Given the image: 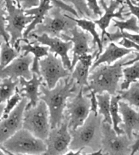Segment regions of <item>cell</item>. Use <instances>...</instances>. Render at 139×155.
I'll return each instance as SVG.
<instances>
[{"label":"cell","mask_w":139,"mask_h":155,"mask_svg":"<svg viewBox=\"0 0 139 155\" xmlns=\"http://www.w3.org/2000/svg\"><path fill=\"white\" fill-rule=\"evenodd\" d=\"M127 5H128L130 11V14L134 15L139 21V6L134 5L132 2V0H126Z\"/></svg>","instance_id":"39"},{"label":"cell","mask_w":139,"mask_h":155,"mask_svg":"<svg viewBox=\"0 0 139 155\" xmlns=\"http://www.w3.org/2000/svg\"><path fill=\"white\" fill-rule=\"evenodd\" d=\"M132 3H133V4H134V5H137V6H139V2H134V1H132Z\"/></svg>","instance_id":"46"},{"label":"cell","mask_w":139,"mask_h":155,"mask_svg":"<svg viewBox=\"0 0 139 155\" xmlns=\"http://www.w3.org/2000/svg\"><path fill=\"white\" fill-rule=\"evenodd\" d=\"M7 15L5 20L8 24L5 31L10 35L9 43L14 48L21 52L20 42L23 38V31L26 26L34 20L33 16L26 15L25 10L16 7L13 0H5Z\"/></svg>","instance_id":"5"},{"label":"cell","mask_w":139,"mask_h":155,"mask_svg":"<svg viewBox=\"0 0 139 155\" xmlns=\"http://www.w3.org/2000/svg\"><path fill=\"white\" fill-rule=\"evenodd\" d=\"M133 143L126 134H117L112 125L102 123L101 150L104 155H130Z\"/></svg>","instance_id":"9"},{"label":"cell","mask_w":139,"mask_h":155,"mask_svg":"<svg viewBox=\"0 0 139 155\" xmlns=\"http://www.w3.org/2000/svg\"><path fill=\"white\" fill-rule=\"evenodd\" d=\"M59 7L53 5L45 16L42 23L36 26L31 34L38 35L47 34L51 37L62 38V34L70 35V31L76 23Z\"/></svg>","instance_id":"4"},{"label":"cell","mask_w":139,"mask_h":155,"mask_svg":"<svg viewBox=\"0 0 139 155\" xmlns=\"http://www.w3.org/2000/svg\"><path fill=\"white\" fill-rule=\"evenodd\" d=\"M97 53L98 51H96L91 54H84L80 57L72 71L71 78L80 88H87L89 87L88 78L93 65V60L96 57Z\"/></svg>","instance_id":"19"},{"label":"cell","mask_w":139,"mask_h":155,"mask_svg":"<svg viewBox=\"0 0 139 155\" xmlns=\"http://www.w3.org/2000/svg\"><path fill=\"white\" fill-rule=\"evenodd\" d=\"M15 155H29V154H15Z\"/></svg>","instance_id":"47"},{"label":"cell","mask_w":139,"mask_h":155,"mask_svg":"<svg viewBox=\"0 0 139 155\" xmlns=\"http://www.w3.org/2000/svg\"><path fill=\"white\" fill-rule=\"evenodd\" d=\"M135 51L133 49L126 48L124 47L118 46L114 42H110L105 51L97 58L91 66L90 71L101 64L112 65L114 62L117 61L125 56Z\"/></svg>","instance_id":"20"},{"label":"cell","mask_w":139,"mask_h":155,"mask_svg":"<svg viewBox=\"0 0 139 155\" xmlns=\"http://www.w3.org/2000/svg\"><path fill=\"white\" fill-rule=\"evenodd\" d=\"M4 7H5V0H0V35H2L4 38V41L9 43L10 39V35L5 31V26H6L5 16L7 12L5 10Z\"/></svg>","instance_id":"33"},{"label":"cell","mask_w":139,"mask_h":155,"mask_svg":"<svg viewBox=\"0 0 139 155\" xmlns=\"http://www.w3.org/2000/svg\"><path fill=\"white\" fill-rule=\"evenodd\" d=\"M20 88H17L19 93L23 97L28 99L26 108L34 107L38 104L40 99V87L42 85L45 84L42 77L38 76L37 74H33L32 79L27 80L24 78H19ZM46 85V84H45Z\"/></svg>","instance_id":"16"},{"label":"cell","mask_w":139,"mask_h":155,"mask_svg":"<svg viewBox=\"0 0 139 155\" xmlns=\"http://www.w3.org/2000/svg\"><path fill=\"white\" fill-rule=\"evenodd\" d=\"M87 2V6L91 12L93 14L94 16H102V12L98 4L97 0H86Z\"/></svg>","instance_id":"36"},{"label":"cell","mask_w":139,"mask_h":155,"mask_svg":"<svg viewBox=\"0 0 139 155\" xmlns=\"http://www.w3.org/2000/svg\"><path fill=\"white\" fill-rule=\"evenodd\" d=\"M23 129L42 140H46L51 131L50 114L46 104L40 100L34 107L25 108Z\"/></svg>","instance_id":"6"},{"label":"cell","mask_w":139,"mask_h":155,"mask_svg":"<svg viewBox=\"0 0 139 155\" xmlns=\"http://www.w3.org/2000/svg\"><path fill=\"white\" fill-rule=\"evenodd\" d=\"M22 99H23V97L21 96V94L19 93L18 90L16 89V93L5 102L4 113H3V116L2 118L7 117L10 113L18 106V104L22 100Z\"/></svg>","instance_id":"34"},{"label":"cell","mask_w":139,"mask_h":155,"mask_svg":"<svg viewBox=\"0 0 139 155\" xmlns=\"http://www.w3.org/2000/svg\"><path fill=\"white\" fill-rule=\"evenodd\" d=\"M133 54H134V59H130L129 61H127V62L124 63V65H123L124 67V66H127V65H132L134 63L137 62V61H139V52L134 51V52H133Z\"/></svg>","instance_id":"42"},{"label":"cell","mask_w":139,"mask_h":155,"mask_svg":"<svg viewBox=\"0 0 139 155\" xmlns=\"http://www.w3.org/2000/svg\"><path fill=\"white\" fill-rule=\"evenodd\" d=\"M83 150H79L78 151H72L70 150L68 153H66L64 155H104V153H102V150H100L97 152H95V153H89V154H85V153H82V151Z\"/></svg>","instance_id":"41"},{"label":"cell","mask_w":139,"mask_h":155,"mask_svg":"<svg viewBox=\"0 0 139 155\" xmlns=\"http://www.w3.org/2000/svg\"><path fill=\"white\" fill-rule=\"evenodd\" d=\"M102 116L91 112L87 120L81 126L73 131H70L72 140L69 150L76 152L90 148L93 153L100 150L102 139Z\"/></svg>","instance_id":"3"},{"label":"cell","mask_w":139,"mask_h":155,"mask_svg":"<svg viewBox=\"0 0 139 155\" xmlns=\"http://www.w3.org/2000/svg\"><path fill=\"white\" fill-rule=\"evenodd\" d=\"M137 2H139V0H137Z\"/></svg>","instance_id":"50"},{"label":"cell","mask_w":139,"mask_h":155,"mask_svg":"<svg viewBox=\"0 0 139 155\" xmlns=\"http://www.w3.org/2000/svg\"><path fill=\"white\" fill-rule=\"evenodd\" d=\"M124 81L121 84V91L127 90L130 84L139 80V61L132 65L123 68Z\"/></svg>","instance_id":"29"},{"label":"cell","mask_w":139,"mask_h":155,"mask_svg":"<svg viewBox=\"0 0 139 155\" xmlns=\"http://www.w3.org/2000/svg\"><path fill=\"white\" fill-rule=\"evenodd\" d=\"M0 155H7L4 151H3L1 148H0Z\"/></svg>","instance_id":"45"},{"label":"cell","mask_w":139,"mask_h":155,"mask_svg":"<svg viewBox=\"0 0 139 155\" xmlns=\"http://www.w3.org/2000/svg\"><path fill=\"white\" fill-rule=\"evenodd\" d=\"M127 58L119 59L113 65L101 64L90 71L88 78L89 87L83 88L96 94L107 92L111 96L118 94L119 82L123 76V65Z\"/></svg>","instance_id":"2"},{"label":"cell","mask_w":139,"mask_h":155,"mask_svg":"<svg viewBox=\"0 0 139 155\" xmlns=\"http://www.w3.org/2000/svg\"><path fill=\"white\" fill-rule=\"evenodd\" d=\"M40 2V0H19V5L21 8L26 10L38 7Z\"/></svg>","instance_id":"35"},{"label":"cell","mask_w":139,"mask_h":155,"mask_svg":"<svg viewBox=\"0 0 139 155\" xmlns=\"http://www.w3.org/2000/svg\"><path fill=\"white\" fill-rule=\"evenodd\" d=\"M72 137L68 121L64 118L60 126L51 129L44 140L46 150L42 155H64L69 152Z\"/></svg>","instance_id":"11"},{"label":"cell","mask_w":139,"mask_h":155,"mask_svg":"<svg viewBox=\"0 0 139 155\" xmlns=\"http://www.w3.org/2000/svg\"><path fill=\"white\" fill-rule=\"evenodd\" d=\"M113 27L118 28L121 32L124 31V30H128L130 31L139 33V26L137 24V18L134 16H132L130 19L126 21L114 20Z\"/></svg>","instance_id":"31"},{"label":"cell","mask_w":139,"mask_h":155,"mask_svg":"<svg viewBox=\"0 0 139 155\" xmlns=\"http://www.w3.org/2000/svg\"><path fill=\"white\" fill-rule=\"evenodd\" d=\"M71 18L76 23L77 26L80 27L84 31H87L93 37V48L96 45L98 46V53L96 57V59L102 53L104 48V44L102 43V39L100 38V35L96 31L97 25L94 23L93 21H91L89 18H76L72 16H71Z\"/></svg>","instance_id":"23"},{"label":"cell","mask_w":139,"mask_h":155,"mask_svg":"<svg viewBox=\"0 0 139 155\" xmlns=\"http://www.w3.org/2000/svg\"><path fill=\"white\" fill-rule=\"evenodd\" d=\"M91 113L90 99L85 95L83 88L70 100L68 101L64 118L67 120L70 131H73L81 126Z\"/></svg>","instance_id":"8"},{"label":"cell","mask_w":139,"mask_h":155,"mask_svg":"<svg viewBox=\"0 0 139 155\" xmlns=\"http://www.w3.org/2000/svg\"><path fill=\"white\" fill-rule=\"evenodd\" d=\"M64 3H71L75 7L78 15L85 18H94L93 14L89 9L86 0H62Z\"/></svg>","instance_id":"30"},{"label":"cell","mask_w":139,"mask_h":155,"mask_svg":"<svg viewBox=\"0 0 139 155\" xmlns=\"http://www.w3.org/2000/svg\"><path fill=\"white\" fill-rule=\"evenodd\" d=\"M96 98L98 100V114L103 118V123L112 125V120L110 113L111 95L105 92L102 94H96Z\"/></svg>","instance_id":"26"},{"label":"cell","mask_w":139,"mask_h":155,"mask_svg":"<svg viewBox=\"0 0 139 155\" xmlns=\"http://www.w3.org/2000/svg\"><path fill=\"white\" fill-rule=\"evenodd\" d=\"M87 96L90 99L91 103V112L96 114H98V100L96 98V94L93 91H90V93L87 94Z\"/></svg>","instance_id":"38"},{"label":"cell","mask_w":139,"mask_h":155,"mask_svg":"<svg viewBox=\"0 0 139 155\" xmlns=\"http://www.w3.org/2000/svg\"><path fill=\"white\" fill-rule=\"evenodd\" d=\"M51 0H40V5L38 7L25 10L26 15L33 16L34 20L27 26L23 31V38L27 39L29 35L34 31L39 24L42 23L45 16L49 13L53 5L51 4Z\"/></svg>","instance_id":"22"},{"label":"cell","mask_w":139,"mask_h":155,"mask_svg":"<svg viewBox=\"0 0 139 155\" xmlns=\"http://www.w3.org/2000/svg\"><path fill=\"white\" fill-rule=\"evenodd\" d=\"M2 146L13 154L42 155L46 150L44 141L25 129L19 130L3 143Z\"/></svg>","instance_id":"7"},{"label":"cell","mask_w":139,"mask_h":155,"mask_svg":"<svg viewBox=\"0 0 139 155\" xmlns=\"http://www.w3.org/2000/svg\"><path fill=\"white\" fill-rule=\"evenodd\" d=\"M76 83L70 77L60 80L55 87L49 89L45 84L40 87V99L44 101L50 114L51 129L60 126L64 119L68 99L76 90Z\"/></svg>","instance_id":"1"},{"label":"cell","mask_w":139,"mask_h":155,"mask_svg":"<svg viewBox=\"0 0 139 155\" xmlns=\"http://www.w3.org/2000/svg\"><path fill=\"white\" fill-rule=\"evenodd\" d=\"M20 55V51L12 47L10 43L3 42L0 47V68H5Z\"/></svg>","instance_id":"27"},{"label":"cell","mask_w":139,"mask_h":155,"mask_svg":"<svg viewBox=\"0 0 139 155\" xmlns=\"http://www.w3.org/2000/svg\"><path fill=\"white\" fill-rule=\"evenodd\" d=\"M19 79L14 80L11 78H5L0 82V104L5 103L16 93Z\"/></svg>","instance_id":"25"},{"label":"cell","mask_w":139,"mask_h":155,"mask_svg":"<svg viewBox=\"0 0 139 155\" xmlns=\"http://www.w3.org/2000/svg\"><path fill=\"white\" fill-rule=\"evenodd\" d=\"M2 81V79L1 78H0V82H1Z\"/></svg>","instance_id":"49"},{"label":"cell","mask_w":139,"mask_h":155,"mask_svg":"<svg viewBox=\"0 0 139 155\" xmlns=\"http://www.w3.org/2000/svg\"><path fill=\"white\" fill-rule=\"evenodd\" d=\"M39 68L40 76L49 89L55 88L60 80L71 75V71L64 67L61 58L51 52L40 60Z\"/></svg>","instance_id":"10"},{"label":"cell","mask_w":139,"mask_h":155,"mask_svg":"<svg viewBox=\"0 0 139 155\" xmlns=\"http://www.w3.org/2000/svg\"><path fill=\"white\" fill-rule=\"evenodd\" d=\"M34 38L38 44L46 46L49 48V52L55 53V56H59L64 67L71 71L72 61L70 59L68 52L72 49L73 44L70 41H63L61 38L51 37L47 34L38 35L30 34L28 38Z\"/></svg>","instance_id":"13"},{"label":"cell","mask_w":139,"mask_h":155,"mask_svg":"<svg viewBox=\"0 0 139 155\" xmlns=\"http://www.w3.org/2000/svg\"><path fill=\"white\" fill-rule=\"evenodd\" d=\"M21 41H24V44L20 45L21 51L23 52V55H27L32 53L34 55L32 66L31 68L33 74H37L40 76V68H39V61L42 59L46 57L49 53V48L46 46L39 45L38 44L29 42L27 39H21Z\"/></svg>","instance_id":"21"},{"label":"cell","mask_w":139,"mask_h":155,"mask_svg":"<svg viewBox=\"0 0 139 155\" xmlns=\"http://www.w3.org/2000/svg\"><path fill=\"white\" fill-rule=\"evenodd\" d=\"M118 94L121 100L127 102L130 106H134L139 108V82H135L130 84L127 90L119 91Z\"/></svg>","instance_id":"28"},{"label":"cell","mask_w":139,"mask_h":155,"mask_svg":"<svg viewBox=\"0 0 139 155\" xmlns=\"http://www.w3.org/2000/svg\"><path fill=\"white\" fill-rule=\"evenodd\" d=\"M120 100L121 97L119 94L111 96L110 113L112 120V127L118 135L125 134L124 131L119 127V124L123 122L119 110V102Z\"/></svg>","instance_id":"24"},{"label":"cell","mask_w":139,"mask_h":155,"mask_svg":"<svg viewBox=\"0 0 139 155\" xmlns=\"http://www.w3.org/2000/svg\"><path fill=\"white\" fill-rule=\"evenodd\" d=\"M27 104L28 99L23 97L18 106L7 117L0 120V144L2 145L16 132L23 129L24 113Z\"/></svg>","instance_id":"12"},{"label":"cell","mask_w":139,"mask_h":155,"mask_svg":"<svg viewBox=\"0 0 139 155\" xmlns=\"http://www.w3.org/2000/svg\"><path fill=\"white\" fill-rule=\"evenodd\" d=\"M5 105V103L0 104V120H1L3 116V113H4Z\"/></svg>","instance_id":"43"},{"label":"cell","mask_w":139,"mask_h":155,"mask_svg":"<svg viewBox=\"0 0 139 155\" xmlns=\"http://www.w3.org/2000/svg\"><path fill=\"white\" fill-rule=\"evenodd\" d=\"M133 137H134L135 140L131 146V154L130 155H135L139 150V133H134Z\"/></svg>","instance_id":"40"},{"label":"cell","mask_w":139,"mask_h":155,"mask_svg":"<svg viewBox=\"0 0 139 155\" xmlns=\"http://www.w3.org/2000/svg\"><path fill=\"white\" fill-rule=\"evenodd\" d=\"M124 0H110L109 5H107L104 0H100V4L101 5L102 8L105 11L104 15L102 16L100 18L93 21L97 25H98L102 30V41L104 44V36L107 35V29L109 27V25L111 20L114 18H117L120 20L124 21L125 18L124 17L123 12L125 8V5L119 8L118 12H115V10L119 7L121 4H123Z\"/></svg>","instance_id":"17"},{"label":"cell","mask_w":139,"mask_h":155,"mask_svg":"<svg viewBox=\"0 0 139 155\" xmlns=\"http://www.w3.org/2000/svg\"><path fill=\"white\" fill-rule=\"evenodd\" d=\"M137 155H139V150H138V151L137 152Z\"/></svg>","instance_id":"48"},{"label":"cell","mask_w":139,"mask_h":155,"mask_svg":"<svg viewBox=\"0 0 139 155\" xmlns=\"http://www.w3.org/2000/svg\"><path fill=\"white\" fill-rule=\"evenodd\" d=\"M119 110L123 120L119 127L130 140H133V134L139 133V112L121 100L119 102Z\"/></svg>","instance_id":"18"},{"label":"cell","mask_w":139,"mask_h":155,"mask_svg":"<svg viewBox=\"0 0 139 155\" xmlns=\"http://www.w3.org/2000/svg\"><path fill=\"white\" fill-rule=\"evenodd\" d=\"M119 45L121 46L122 47H124L126 48H128V49H133V50H136L138 52H139V45L137 44H136L134 41H132L131 40H128V39L123 38L121 39L120 41H118Z\"/></svg>","instance_id":"37"},{"label":"cell","mask_w":139,"mask_h":155,"mask_svg":"<svg viewBox=\"0 0 139 155\" xmlns=\"http://www.w3.org/2000/svg\"><path fill=\"white\" fill-rule=\"evenodd\" d=\"M107 40H110L111 42H114V41H117L120 39L125 38L128 39V40L134 41L136 44L139 45V34H132L130 33L120 31V30H117V31L115 33H107Z\"/></svg>","instance_id":"32"},{"label":"cell","mask_w":139,"mask_h":155,"mask_svg":"<svg viewBox=\"0 0 139 155\" xmlns=\"http://www.w3.org/2000/svg\"><path fill=\"white\" fill-rule=\"evenodd\" d=\"M0 47H1V45H0Z\"/></svg>","instance_id":"51"},{"label":"cell","mask_w":139,"mask_h":155,"mask_svg":"<svg viewBox=\"0 0 139 155\" xmlns=\"http://www.w3.org/2000/svg\"><path fill=\"white\" fill-rule=\"evenodd\" d=\"M33 61L34 57L31 54H21L5 68L2 69L0 73V78H11L14 80H16L22 77L27 80L32 79L33 73L30 66L33 63Z\"/></svg>","instance_id":"15"},{"label":"cell","mask_w":139,"mask_h":155,"mask_svg":"<svg viewBox=\"0 0 139 155\" xmlns=\"http://www.w3.org/2000/svg\"><path fill=\"white\" fill-rule=\"evenodd\" d=\"M0 148L2 149V150L4 152V153L6 154L7 155H15V154H13L12 153H10V152H8L7 150H5V149L4 148V146H3L2 144H0Z\"/></svg>","instance_id":"44"},{"label":"cell","mask_w":139,"mask_h":155,"mask_svg":"<svg viewBox=\"0 0 139 155\" xmlns=\"http://www.w3.org/2000/svg\"><path fill=\"white\" fill-rule=\"evenodd\" d=\"M91 35L84 30H79L76 26L70 31V35L62 34V40L63 41H70L73 44L72 52L73 57L72 61L71 72L75 65L79 61L80 57L84 54L93 53L92 48L89 46V42L91 40Z\"/></svg>","instance_id":"14"}]
</instances>
